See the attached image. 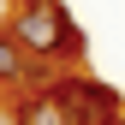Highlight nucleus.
<instances>
[{
    "instance_id": "f257e3e1",
    "label": "nucleus",
    "mask_w": 125,
    "mask_h": 125,
    "mask_svg": "<svg viewBox=\"0 0 125 125\" xmlns=\"http://www.w3.org/2000/svg\"><path fill=\"white\" fill-rule=\"evenodd\" d=\"M12 36L30 54H83V36L60 0H24V12L12 18Z\"/></svg>"
},
{
    "instance_id": "f03ea898",
    "label": "nucleus",
    "mask_w": 125,
    "mask_h": 125,
    "mask_svg": "<svg viewBox=\"0 0 125 125\" xmlns=\"http://www.w3.org/2000/svg\"><path fill=\"white\" fill-rule=\"evenodd\" d=\"M60 107L72 113V125H101L107 113H119V95L101 83H83V77H66V83H54Z\"/></svg>"
},
{
    "instance_id": "7ed1b4c3",
    "label": "nucleus",
    "mask_w": 125,
    "mask_h": 125,
    "mask_svg": "<svg viewBox=\"0 0 125 125\" xmlns=\"http://www.w3.org/2000/svg\"><path fill=\"white\" fill-rule=\"evenodd\" d=\"M18 125H72V113L60 107V95H36L18 107Z\"/></svg>"
},
{
    "instance_id": "20e7f679",
    "label": "nucleus",
    "mask_w": 125,
    "mask_h": 125,
    "mask_svg": "<svg viewBox=\"0 0 125 125\" xmlns=\"http://www.w3.org/2000/svg\"><path fill=\"white\" fill-rule=\"evenodd\" d=\"M24 42L18 36H0V83H24Z\"/></svg>"
},
{
    "instance_id": "39448f33",
    "label": "nucleus",
    "mask_w": 125,
    "mask_h": 125,
    "mask_svg": "<svg viewBox=\"0 0 125 125\" xmlns=\"http://www.w3.org/2000/svg\"><path fill=\"white\" fill-rule=\"evenodd\" d=\"M101 125H125V119H119V113H107V119H101Z\"/></svg>"
}]
</instances>
